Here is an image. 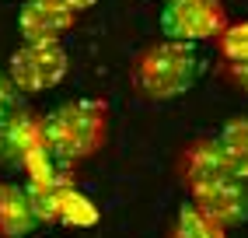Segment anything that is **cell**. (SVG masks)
<instances>
[{
    "instance_id": "cell-1",
    "label": "cell",
    "mask_w": 248,
    "mask_h": 238,
    "mask_svg": "<svg viewBox=\"0 0 248 238\" xmlns=\"http://www.w3.org/2000/svg\"><path fill=\"white\" fill-rule=\"evenodd\" d=\"M182 182L192 203L217 224L238 228L248 221V182L227 168L213 140H196L182 154Z\"/></svg>"
},
{
    "instance_id": "cell-2",
    "label": "cell",
    "mask_w": 248,
    "mask_h": 238,
    "mask_svg": "<svg viewBox=\"0 0 248 238\" xmlns=\"http://www.w3.org/2000/svg\"><path fill=\"white\" fill-rule=\"evenodd\" d=\"M42 126H46V147L56 158V165H74V161H84L105 147L108 105L98 98L63 102L60 109L42 116Z\"/></svg>"
},
{
    "instance_id": "cell-3",
    "label": "cell",
    "mask_w": 248,
    "mask_h": 238,
    "mask_svg": "<svg viewBox=\"0 0 248 238\" xmlns=\"http://www.w3.org/2000/svg\"><path fill=\"white\" fill-rule=\"evenodd\" d=\"M200 74H203V60L192 53V46L171 42V39L147 46L133 60V70H129L133 88L143 98H154V102H168V98L192 91Z\"/></svg>"
},
{
    "instance_id": "cell-4",
    "label": "cell",
    "mask_w": 248,
    "mask_h": 238,
    "mask_svg": "<svg viewBox=\"0 0 248 238\" xmlns=\"http://www.w3.org/2000/svg\"><path fill=\"white\" fill-rule=\"evenodd\" d=\"M70 70V56L63 42H21L7 60V77L14 81L18 91L39 95L49 91L67 77Z\"/></svg>"
},
{
    "instance_id": "cell-5",
    "label": "cell",
    "mask_w": 248,
    "mask_h": 238,
    "mask_svg": "<svg viewBox=\"0 0 248 238\" xmlns=\"http://www.w3.org/2000/svg\"><path fill=\"white\" fill-rule=\"evenodd\" d=\"M227 11L224 4H206V0H168L161 7V32L171 42H206L217 39L227 28Z\"/></svg>"
},
{
    "instance_id": "cell-6",
    "label": "cell",
    "mask_w": 248,
    "mask_h": 238,
    "mask_svg": "<svg viewBox=\"0 0 248 238\" xmlns=\"http://www.w3.org/2000/svg\"><path fill=\"white\" fill-rule=\"evenodd\" d=\"M77 14L56 7L53 0H25L18 11V32L21 42H60L74 28Z\"/></svg>"
},
{
    "instance_id": "cell-7",
    "label": "cell",
    "mask_w": 248,
    "mask_h": 238,
    "mask_svg": "<svg viewBox=\"0 0 248 238\" xmlns=\"http://www.w3.org/2000/svg\"><path fill=\"white\" fill-rule=\"evenodd\" d=\"M42 147H46V126L39 112H28L18 105L0 123V151L11 165H21L28 154H35Z\"/></svg>"
},
{
    "instance_id": "cell-8",
    "label": "cell",
    "mask_w": 248,
    "mask_h": 238,
    "mask_svg": "<svg viewBox=\"0 0 248 238\" xmlns=\"http://www.w3.org/2000/svg\"><path fill=\"white\" fill-rule=\"evenodd\" d=\"M39 221L31 214L25 186L0 182V238H25Z\"/></svg>"
},
{
    "instance_id": "cell-9",
    "label": "cell",
    "mask_w": 248,
    "mask_h": 238,
    "mask_svg": "<svg viewBox=\"0 0 248 238\" xmlns=\"http://www.w3.org/2000/svg\"><path fill=\"white\" fill-rule=\"evenodd\" d=\"M213 144H217L220 158L227 161L231 172L248 182V112L231 116L227 123L220 126V133L213 137Z\"/></svg>"
},
{
    "instance_id": "cell-10",
    "label": "cell",
    "mask_w": 248,
    "mask_h": 238,
    "mask_svg": "<svg viewBox=\"0 0 248 238\" xmlns=\"http://www.w3.org/2000/svg\"><path fill=\"white\" fill-rule=\"evenodd\" d=\"M70 186L74 182L63 172L53 175V179H46V182H25V193H28L35 221H60V203H63V193H67Z\"/></svg>"
},
{
    "instance_id": "cell-11",
    "label": "cell",
    "mask_w": 248,
    "mask_h": 238,
    "mask_svg": "<svg viewBox=\"0 0 248 238\" xmlns=\"http://www.w3.org/2000/svg\"><path fill=\"white\" fill-rule=\"evenodd\" d=\"M168 238H227V228L217 224L210 214H203L196 203H186V207L178 210Z\"/></svg>"
},
{
    "instance_id": "cell-12",
    "label": "cell",
    "mask_w": 248,
    "mask_h": 238,
    "mask_svg": "<svg viewBox=\"0 0 248 238\" xmlns=\"http://www.w3.org/2000/svg\"><path fill=\"white\" fill-rule=\"evenodd\" d=\"M98 221V207L84 196L77 193L74 186L63 193V203H60V224H70V228H91Z\"/></svg>"
},
{
    "instance_id": "cell-13",
    "label": "cell",
    "mask_w": 248,
    "mask_h": 238,
    "mask_svg": "<svg viewBox=\"0 0 248 238\" xmlns=\"http://www.w3.org/2000/svg\"><path fill=\"white\" fill-rule=\"evenodd\" d=\"M220 56L227 63H245L248 60V21H238V25H227L220 35Z\"/></svg>"
},
{
    "instance_id": "cell-14",
    "label": "cell",
    "mask_w": 248,
    "mask_h": 238,
    "mask_svg": "<svg viewBox=\"0 0 248 238\" xmlns=\"http://www.w3.org/2000/svg\"><path fill=\"white\" fill-rule=\"evenodd\" d=\"M18 88H14V81L7 77V70H0V123H4V119L18 109Z\"/></svg>"
},
{
    "instance_id": "cell-15",
    "label": "cell",
    "mask_w": 248,
    "mask_h": 238,
    "mask_svg": "<svg viewBox=\"0 0 248 238\" xmlns=\"http://www.w3.org/2000/svg\"><path fill=\"white\" fill-rule=\"evenodd\" d=\"M227 77L248 91V60H245V63H227Z\"/></svg>"
},
{
    "instance_id": "cell-16",
    "label": "cell",
    "mask_w": 248,
    "mask_h": 238,
    "mask_svg": "<svg viewBox=\"0 0 248 238\" xmlns=\"http://www.w3.org/2000/svg\"><path fill=\"white\" fill-rule=\"evenodd\" d=\"M56 7H63V11H70V14H80V11H88V7H94L98 0H53Z\"/></svg>"
},
{
    "instance_id": "cell-17",
    "label": "cell",
    "mask_w": 248,
    "mask_h": 238,
    "mask_svg": "<svg viewBox=\"0 0 248 238\" xmlns=\"http://www.w3.org/2000/svg\"><path fill=\"white\" fill-rule=\"evenodd\" d=\"M206 4H224V0H206Z\"/></svg>"
}]
</instances>
